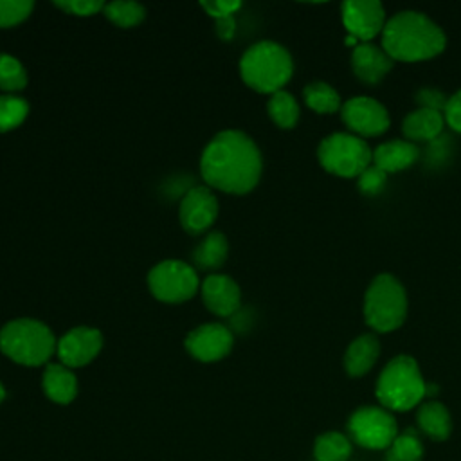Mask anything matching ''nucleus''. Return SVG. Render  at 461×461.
<instances>
[{
	"label": "nucleus",
	"instance_id": "nucleus-15",
	"mask_svg": "<svg viewBox=\"0 0 461 461\" xmlns=\"http://www.w3.org/2000/svg\"><path fill=\"white\" fill-rule=\"evenodd\" d=\"M202 297L212 313L227 317L240 306V286L227 276H209L202 285Z\"/></svg>",
	"mask_w": 461,
	"mask_h": 461
},
{
	"label": "nucleus",
	"instance_id": "nucleus-29",
	"mask_svg": "<svg viewBox=\"0 0 461 461\" xmlns=\"http://www.w3.org/2000/svg\"><path fill=\"white\" fill-rule=\"evenodd\" d=\"M391 456L396 461H420L423 456V447L418 438L407 432L396 436V439L391 445Z\"/></svg>",
	"mask_w": 461,
	"mask_h": 461
},
{
	"label": "nucleus",
	"instance_id": "nucleus-7",
	"mask_svg": "<svg viewBox=\"0 0 461 461\" xmlns=\"http://www.w3.org/2000/svg\"><path fill=\"white\" fill-rule=\"evenodd\" d=\"M322 167L339 176H358L373 162L371 148L357 135L333 133L319 146Z\"/></svg>",
	"mask_w": 461,
	"mask_h": 461
},
{
	"label": "nucleus",
	"instance_id": "nucleus-30",
	"mask_svg": "<svg viewBox=\"0 0 461 461\" xmlns=\"http://www.w3.org/2000/svg\"><path fill=\"white\" fill-rule=\"evenodd\" d=\"M32 11L31 0H0V27L16 25Z\"/></svg>",
	"mask_w": 461,
	"mask_h": 461
},
{
	"label": "nucleus",
	"instance_id": "nucleus-28",
	"mask_svg": "<svg viewBox=\"0 0 461 461\" xmlns=\"http://www.w3.org/2000/svg\"><path fill=\"white\" fill-rule=\"evenodd\" d=\"M27 83V72L23 65L9 56L0 54V88L4 90H20Z\"/></svg>",
	"mask_w": 461,
	"mask_h": 461
},
{
	"label": "nucleus",
	"instance_id": "nucleus-1",
	"mask_svg": "<svg viewBox=\"0 0 461 461\" xmlns=\"http://www.w3.org/2000/svg\"><path fill=\"white\" fill-rule=\"evenodd\" d=\"M202 176L211 187L243 194L256 187L261 175V153L254 140L238 130L218 133L203 149Z\"/></svg>",
	"mask_w": 461,
	"mask_h": 461
},
{
	"label": "nucleus",
	"instance_id": "nucleus-34",
	"mask_svg": "<svg viewBox=\"0 0 461 461\" xmlns=\"http://www.w3.org/2000/svg\"><path fill=\"white\" fill-rule=\"evenodd\" d=\"M240 2H227V0H216V2H202V7L212 14L214 18H223V16H232L236 9H240Z\"/></svg>",
	"mask_w": 461,
	"mask_h": 461
},
{
	"label": "nucleus",
	"instance_id": "nucleus-19",
	"mask_svg": "<svg viewBox=\"0 0 461 461\" xmlns=\"http://www.w3.org/2000/svg\"><path fill=\"white\" fill-rule=\"evenodd\" d=\"M443 124L445 117L441 112L421 106L403 119L402 130L412 140H432L441 133Z\"/></svg>",
	"mask_w": 461,
	"mask_h": 461
},
{
	"label": "nucleus",
	"instance_id": "nucleus-14",
	"mask_svg": "<svg viewBox=\"0 0 461 461\" xmlns=\"http://www.w3.org/2000/svg\"><path fill=\"white\" fill-rule=\"evenodd\" d=\"M230 348L232 333L221 324H203L185 339V349L202 362H216L229 355Z\"/></svg>",
	"mask_w": 461,
	"mask_h": 461
},
{
	"label": "nucleus",
	"instance_id": "nucleus-25",
	"mask_svg": "<svg viewBox=\"0 0 461 461\" xmlns=\"http://www.w3.org/2000/svg\"><path fill=\"white\" fill-rule=\"evenodd\" d=\"M268 115L272 117V121L277 126L292 128V126H295V122L299 119V106L288 92L279 90V92L272 94V97L268 101Z\"/></svg>",
	"mask_w": 461,
	"mask_h": 461
},
{
	"label": "nucleus",
	"instance_id": "nucleus-10",
	"mask_svg": "<svg viewBox=\"0 0 461 461\" xmlns=\"http://www.w3.org/2000/svg\"><path fill=\"white\" fill-rule=\"evenodd\" d=\"M340 115L349 130L364 137L380 135L389 126L387 110L376 99L366 95L348 99L340 108Z\"/></svg>",
	"mask_w": 461,
	"mask_h": 461
},
{
	"label": "nucleus",
	"instance_id": "nucleus-22",
	"mask_svg": "<svg viewBox=\"0 0 461 461\" xmlns=\"http://www.w3.org/2000/svg\"><path fill=\"white\" fill-rule=\"evenodd\" d=\"M227 258V238L221 232H211L193 252V259L200 268H216Z\"/></svg>",
	"mask_w": 461,
	"mask_h": 461
},
{
	"label": "nucleus",
	"instance_id": "nucleus-31",
	"mask_svg": "<svg viewBox=\"0 0 461 461\" xmlns=\"http://www.w3.org/2000/svg\"><path fill=\"white\" fill-rule=\"evenodd\" d=\"M387 180V173L376 167L373 162L358 175V189L366 194H376Z\"/></svg>",
	"mask_w": 461,
	"mask_h": 461
},
{
	"label": "nucleus",
	"instance_id": "nucleus-3",
	"mask_svg": "<svg viewBox=\"0 0 461 461\" xmlns=\"http://www.w3.org/2000/svg\"><path fill=\"white\" fill-rule=\"evenodd\" d=\"M292 58L285 47L276 41H259L252 45L240 61L243 81L263 94H276L292 76Z\"/></svg>",
	"mask_w": 461,
	"mask_h": 461
},
{
	"label": "nucleus",
	"instance_id": "nucleus-35",
	"mask_svg": "<svg viewBox=\"0 0 461 461\" xmlns=\"http://www.w3.org/2000/svg\"><path fill=\"white\" fill-rule=\"evenodd\" d=\"M418 99H420V103L423 104V108H432V110H438V112L445 110L447 101H448V99H445V97H443L439 92H436V90H421V92L418 94Z\"/></svg>",
	"mask_w": 461,
	"mask_h": 461
},
{
	"label": "nucleus",
	"instance_id": "nucleus-24",
	"mask_svg": "<svg viewBox=\"0 0 461 461\" xmlns=\"http://www.w3.org/2000/svg\"><path fill=\"white\" fill-rule=\"evenodd\" d=\"M306 104L319 113H331L340 108V97L328 83L315 81L304 88Z\"/></svg>",
	"mask_w": 461,
	"mask_h": 461
},
{
	"label": "nucleus",
	"instance_id": "nucleus-33",
	"mask_svg": "<svg viewBox=\"0 0 461 461\" xmlns=\"http://www.w3.org/2000/svg\"><path fill=\"white\" fill-rule=\"evenodd\" d=\"M443 117L447 119L448 126L456 131H461V90L448 97L447 106L443 110Z\"/></svg>",
	"mask_w": 461,
	"mask_h": 461
},
{
	"label": "nucleus",
	"instance_id": "nucleus-32",
	"mask_svg": "<svg viewBox=\"0 0 461 461\" xmlns=\"http://www.w3.org/2000/svg\"><path fill=\"white\" fill-rule=\"evenodd\" d=\"M56 5L70 14H79V16H88L104 9V4L101 0H65V2L58 0Z\"/></svg>",
	"mask_w": 461,
	"mask_h": 461
},
{
	"label": "nucleus",
	"instance_id": "nucleus-18",
	"mask_svg": "<svg viewBox=\"0 0 461 461\" xmlns=\"http://www.w3.org/2000/svg\"><path fill=\"white\" fill-rule=\"evenodd\" d=\"M378 355H380L378 339L371 333L360 335L358 339H355L349 344V348L344 355V367H346L348 375L362 376L373 367Z\"/></svg>",
	"mask_w": 461,
	"mask_h": 461
},
{
	"label": "nucleus",
	"instance_id": "nucleus-36",
	"mask_svg": "<svg viewBox=\"0 0 461 461\" xmlns=\"http://www.w3.org/2000/svg\"><path fill=\"white\" fill-rule=\"evenodd\" d=\"M234 27H236V23H234V18H232V16L216 18V32H218L220 38H223V40L232 38Z\"/></svg>",
	"mask_w": 461,
	"mask_h": 461
},
{
	"label": "nucleus",
	"instance_id": "nucleus-2",
	"mask_svg": "<svg viewBox=\"0 0 461 461\" xmlns=\"http://www.w3.org/2000/svg\"><path fill=\"white\" fill-rule=\"evenodd\" d=\"M447 38L443 31L423 13H396L382 29V47L391 59L420 61L439 54Z\"/></svg>",
	"mask_w": 461,
	"mask_h": 461
},
{
	"label": "nucleus",
	"instance_id": "nucleus-20",
	"mask_svg": "<svg viewBox=\"0 0 461 461\" xmlns=\"http://www.w3.org/2000/svg\"><path fill=\"white\" fill-rule=\"evenodd\" d=\"M43 391L52 402L68 403L77 393L76 376L65 366L49 364L43 373Z\"/></svg>",
	"mask_w": 461,
	"mask_h": 461
},
{
	"label": "nucleus",
	"instance_id": "nucleus-26",
	"mask_svg": "<svg viewBox=\"0 0 461 461\" xmlns=\"http://www.w3.org/2000/svg\"><path fill=\"white\" fill-rule=\"evenodd\" d=\"M104 14L119 27H131L144 18V7L137 2L117 0L104 5Z\"/></svg>",
	"mask_w": 461,
	"mask_h": 461
},
{
	"label": "nucleus",
	"instance_id": "nucleus-23",
	"mask_svg": "<svg viewBox=\"0 0 461 461\" xmlns=\"http://www.w3.org/2000/svg\"><path fill=\"white\" fill-rule=\"evenodd\" d=\"M349 454L351 443L340 432H324L315 439L313 456L317 461H346Z\"/></svg>",
	"mask_w": 461,
	"mask_h": 461
},
{
	"label": "nucleus",
	"instance_id": "nucleus-16",
	"mask_svg": "<svg viewBox=\"0 0 461 461\" xmlns=\"http://www.w3.org/2000/svg\"><path fill=\"white\" fill-rule=\"evenodd\" d=\"M351 67L358 79L366 83H378L391 70L393 59L384 49L364 41L353 49Z\"/></svg>",
	"mask_w": 461,
	"mask_h": 461
},
{
	"label": "nucleus",
	"instance_id": "nucleus-6",
	"mask_svg": "<svg viewBox=\"0 0 461 461\" xmlns=\"http://www.w3.org/2000/svg\"><path fill=\"white\" fill-rule=\"evenodd\" d=\"M407 313V295L402 283L391 274L376 276L364 299V317L367 326L376 331H393Z\"/></svg>",
	"mask_w": 461,
	"mask_h": 461
},
{
	"label": "nucleus",
	"instance_id": "nucleus-27",
	"mask_svg": "<svg viewBox=\"0 0 461 461\" xmlns=\"http://www.w3.org/2000/svg\"><path fill=\"white\" fill-rule=\"evenodd\" d=\"M29 106L25 99L14 95H0V131L16 128L27 117Z\"/></svg>",
	"mask_w": 461,
	"mask_h": 461
},
{
	"label": "nucleus",
	"instance_id": "nucleus-37",
	"mask_svg": "<svg viewBox=\"0 0 461 461\" xmlns=\"http://www.w3.org/2000/svg\"><path fill=\"white\" fill-rule=\"evenodd\" d=\"M4 396H5V391H4V385L0 384V402L4 400Z\"/></svg>",
	"mask_w": 461,
	"mask_h": 461
},
{
	"label": "nucleus",
	"instance_id": "nucleus-4",
	"mask_svg": "<svg viewBox=\"0 0 461 461\" xmlns=\"http://www.w3.org/2000/svg\"><path fill=\"white\" fill-rule=\"evenodd\" d=\"M427 394V385L412 357H394L376 382L378 402L391 411H409Z\"/></svg>",
	"mask_w": 461,
	"mask_h": 461
},
{
	"label": "nucleus",
	"instance_id": "nucleus-12",
	"mask_svg": "<svg viewBox=\"0 0 461 461\" xmlns=\"http://www.w3.org/2000/svg\"><path fill=\"white\" fill-rule=\"evenodd\" d=\"M180 223L191 234H200L216 220L218 202L205 185H196L185 193L180 202Z\"/></svg>",
	"mask_w": 461,
	"mask_h": 461
},
{
	"label": "nucleus",
	"instance_id": "nucleus-5",
	"mask_svg": "<svg viewBox=\"0 0 461 461\" xmlns=\"http://www.w3.org/2000/svg\"><path fill=\"white\" fill-rule=\"evenodd\" d=\"M56 348L52 331L38 321L18 319L0 330V349L22 366L45 364Z\"/></svg>",
	"mask_w": 461,
	"mask_h": 461
},
{
	"label": "nucleus",
	"instance_id": "nucleus-21",
	"mask_svg": "<svg viewBox=\"0 0 461 461\" xmlns=\"http://www.w3.org/2000/svg\"><path fill=\"white\" fill-rule=\"evenodd\" d=\"M420 429L436 441H443L450 436L452 421L447 407L439 402H427L418 409Z\"/></svg>",
	"mask_w": 461,
	"mask_h": 461
},
{
	"label": "nucleus",
	"instance_id": "nucleus-17",
	"mask_svg": "<svg viewBox=\"0 0 461 461\" xmlns=\"http://www.w3.org/2000/svg\"><path fill=\"white\" fill-rule=\"evenodd\" d=\"M418 158L416 144L409 140H389L373 151V164L385 173H394L409 167Z\"/></svg>",
	"mask_w": 461,
	"mask_h": 461
},
{
	"label": "nucleus",
	"instance_id": "nucleus-11",
	"mask_svg": "<svg viewBox=\"0 0 461 461\" xmlns=\"http://www.w3.org/2000/svg\"><path fill=\"white\" fill-rule=\"evenodd\" d=\"M342 23L349 36L369 41L385 25L384 7L376 0H348L342 4Z\"/></svg>",
	"mask_w": 461,
	"mask_h": 461
},
{
	"label": "nucleus",
	"instance_id": "nucleus-9",
	"mask_svg": "<svg viewBox=\"0 0 461 461\" xmlns=\"http://www.w3.org/2000/svg\"><path fill=\"white\" fill-rule=\"evenodd\" d=\"M351 438L366 448H387L398 436L396 420L382 407H360L348 421Z\"/></svg>",
	"mask_w": 461,
	"mask_h": 461
},
{
	"label": "nucleus",
	"instance_id": "nucleus-13",
	"mask_svg": "<svg viewBox=\"0 0 461 461\" xmlns=\"http://www.w3.org/2000/svg\"><path fill=\"white\" fill-rule=\"evenodd\" d=\"M103 337L95 328L79 326L70 330L56 344L58 357L65 367H81L94 360L101 351Z\"/></svg>",
	"mask_w": 461,
	"mask_h": 461
},
{
	"label": "nucleus",
	"instance_id": "nucleus-8",
	"mask_svg": "<svg viewBox=\"0 0 461 461\" xmlns=\"http://www.w3.org/2000/svg\"><path fill=\"white\" fill-rule=\"evenodd\" d=\"M148 286L151 294L164 303H182L194 295L198 277L187 263L167 259L151 268Z\"/></svg>",
	"mask_w": 461,
	"mask_h": 461
}]
</instances>
